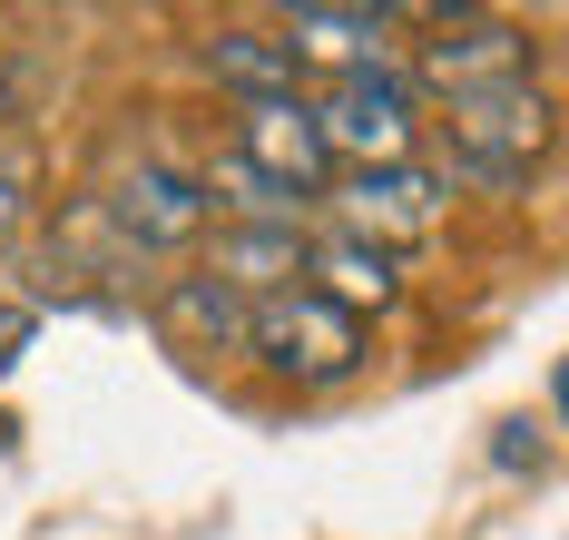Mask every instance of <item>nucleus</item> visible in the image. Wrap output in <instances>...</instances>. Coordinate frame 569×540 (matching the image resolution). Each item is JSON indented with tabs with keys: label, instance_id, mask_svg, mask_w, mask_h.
Masks as SVG:
<instances>
[{
	"label": "nucleus",
	"instance_id": "nucleus-1",
	"mask_svg": "<svg viewBox=\"0 0 569 540\" xmlns=\"http://www.w3.org/2000/svg\"><path fill=\"white\" fill-rule=\"evenodd\" d=\"M560 148V119H550V89L540 79H511V89H481V99H442V158L481 187H530Z\"/></svg>",
	"mask_w": 569,
	"mask_h": 540
},
{
	"label": "nucleus",
	"instance_id": "nucleus-2",
	"mask_svg": "<svg viewBox=\"0 0 569 540\" xmlns=\"http://www.w3.org/2000/svg\"><path fill=\"white\" fill-rule=\"evenodd\" d=\"M315 109V138H325V158L343 168H402V158H422V99H412V79L393 60L383 69H343L325 99H305Z\"/></svg>",
	"mask_w": 569,
	"mask_h": 540
},
{
	"label": "nucleus",
	"instance_id": "nucleus-3",
	"mask_svg": "<svg viewBox=\"0 0 569 540\" xmlns=\"http://www.w3.org/2000/svg\"><path fill=\"white\" fill-rule=\"evenodd\" d=\"M246 354L315 393V383H353L363 373V324L343 304H325L315 286H284V296L246 304Z\"/></svg>",
	"mask_w": 569,
	"mask_h": 540
},
{
	"label": "nucleus",
	"instance_id": "nucleus-4",
	"mask_svg": "<svg viewBox=\"0 0 569 540\" xmlns=\"http://www.w3.org/2000/svg\"><path fill=\"white\" fill-rule=\"evenodd\" d=\"M412 79L432 99H481V89H511V79H540V69H530V30L520 20H501V10H442L432 40L412 50Z\"/></svg>",
	"mask_w": 569,
	"mask_h": 540
},
{
	"label": "nucleus",
	"instance_id": "nucleus-5",
	"mask_svg": "<svg viewBox=\"0 0 569 540\" xmlns=\"http://www.w3.org/2000/svg\"><path fill=\"white\" fill-rule=\"evenodd\" d=\"M207 217H217L207 178H187V168H168V158H138V168L109 178V227H118L128 256H177V246L207 237Z\"/></svg>",
	"mask_w": 569,
	"mask_h": 540
},
{
	"label": "nucleus",
	"instance_id": "nucleus-6",
	"mask_svg": "<svg viewBox=\"0 0 569 540\" xmlns=\"http://www.w3.org/2000/svg\"><path fill=\"white\" fill-rule=\"evenodd\" d=\"M442 207H452V187L432 178L422 158H402V168H353V178L335 187V227L363 246H422L432 227H442Z\"/></svg>",
	"mask_w": 569,
	"mask_h": 540
},
{
	"label": "nucleus",
	"instance_id": "nucleus-7",
	"mask_svg": "<svg viewBox=\"0 0 569 540\" xmlns=\"http://www.w3.org/2000/svg\"><path fill=\"white\" fill-rule=\"evenodd\" d=\"M305 237H315V227H284V217H217L197 276H217L236 304H266V296H284V286H305Z\"/></svg>",
	"mask_w": 569,
	"mask_h": 540
},
{
	"label": "nucleus",
	"instance_id": "nucleus-8",
	"mask_svg": "<svg viewBox=\"0 0 569 540\" xmlns=\"http://www.w3.org/2000/svg\"><path fill=\"white\" fill-rule=\"evenodd\" d=\"M393 30H402L393 10H325V0H305V10H284V20H276V40L295 50V69L325 60L335 79H343V69H383V60H393Z\"/></svg>",
	"mask_w": 569,
	"mask_h": 540
},
{
	"label": "nucleus",
	"instance_id": "nucleus-9",
	"mask_svg": "<svg viewBox=\"0 0 569 540\" xmlns=\"http://www.w3.org/2000/svg\"><path fill=\"white\" fill-rule=\"evenodd\" d=\"M305 286H315L325 304H343L353 324H363V314H383V304L402 296L393 256H383V246H363V237H343V227H315V237H305Z\"/></svg>",
	"mask_w": 569,
	"mask_h": 540
},
{
	"label": "nucleus",
	"instance_id": "nucleus-10",
	"mask_svg": "<svg viewBox=\"0 0 569 540\" xmlns=\"http://www.w3.org/2000/svg\"><path fill=\"white\" fill-rule=\"evenodd\" d=\"M197 60L217 89H236V109H256V99H295V50H284L276 30H256V20H227V30H207L197 40Z\"/></svg>",
	"mask_w": 569,
	"mask_h": 540
},
{
	"label": "nucleus",
	"instance_id": "nucleus-11",
	"mask_svg": "<svg viewBox=\"0 0 569 540\" xmlns=\"http://www.w3.org/2000/svg\"><path fill=\"white\" fill-rule=\"evenodd\" d=\"M158 324L187 334L197 354H236V344H246V304H236L217 276H177L168 296H158Z\"/></svg>",
	"mask_w": 569,
	"mask_h": 540
},
{
	"label": "nucleus",
	"instance_id": "nucleus-12",
	"mask_svg": "<svg viewBox=\"0 0 569 540\" xmlns=\"http://www.w3.org/2000/svg\"><path fill=\"white\" fill-rule=\"evenodd\" d=\"M30 207H40V148L20 128H0V246L30 227Z\"/></svg>",
	"mask_w": 569,
	"mask_h": 540
},
{
	"label": "nucleus",
	"instance_id": "nucleus-13",
	"mask_svg": "<svg viewBox=\"0 0 569 540\" xmlns=\"http://www.w3.org/2000/svg\"><path fill=\"white\" fill-rule=\"evenodd\" d=\"M40 334V304H20V296H0V373L20 363V344Z\"/></svg>",
	"mask_w": 569,
	"mask_h": 540
}]
</instances>
